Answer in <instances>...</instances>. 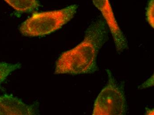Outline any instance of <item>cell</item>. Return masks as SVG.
Here are the masks:
<instances>
[{
	"instance_id": "6da1fadb",
	"label": "cell",
	"mask_w": 154,
	"mask_h": 115,
	"mask_svg": "<svg viewBox=\"0 0 154 115\" xmlns=\"http://www.w3.org/2000/svg\"><path fill=\"white\" fill-rule=\"evenodd\" d=\"M109 32L103 19L93 22L86 29L83 41L74 48L63 52L57 59L54 74L76 75L97 71V55L109 40Z\"/></svg>"
},
{
	"instance_id": "277c9868",
	"label": "cell",
	"mask_w": 154,
	"mask_h": 115,
	"mask_svg": "<svg viewBox=\"0 0 154 115\" xmlns=\"http://www.w3.org/2000/svg\"><path fill=\"white\" fill-rule=\"evenodd\" d=\"M92 1L94 5L102 14L103 19L110 31L117 52L122 53L125 50L128 49L127 40L118 25L109 1L92 0Z\"/></svg>"
},
{
	"instance_id": "8992f818",
	"label": "cell",
	"mask_w": 154,
	"mask_h": 115,
	"mask_svg": "<svg viewBox=\"0 0 154 115\" xmlns=\"http://www.w3.org/2000/svg\"><path fill=\"white\" fill-rule=\"evenodd\" d=\"M16 12V14L34 12L40 7L38 0H4Z\"/></svg>"
},
{
	"instance_id": "5b68a950",
	"label": "cell",
	"mask_w": 154,
	"mask_h": 115,
	"mask_svg": "<svg viewBox=\"0 0 154 115\" xmlns=\"http://www.w3.org/2000/svg\"><path fill=\"white\" fill-rule=\"evenodd\" d=\"M39 103H25L12 94L0 95V115H34L39 114Z\"/></svg>"
},
{
	"instance_id": "9c48e42d",
	"label": "cell",
	"mask_w": 154,
	"mask_h": 115,
	"mask_svg": "<svg viewBox=\"0 0 154 115\" xmlns=\"http://www.w3.org/2000/svg\"><path fill=\"white\" fill-rule=\"evenodd\" d=\"M154 86V75L153 74L148 80H146V82H144L143 84H142L139 88L140 89H143L147 88L150 87Z\"/></svg>"
},
{
	"instance_id": "ba28073f",
	"label": "cell",
	"mask_w": 154,
	"mask_h": 115,
	"mask_svg": "<svg viewBox=\"0 0 154 115\" xmlns=\"http://www.w3.org/2000/svg\"><path fill=\"white\" fill-rule=\"evenodd\" d=\"M154 0H149L146 11V20L150 26L154 28Z\"/></svg>"
},
{
	"instance_id": "7a4b0ae2",
	"label": "cell",
	"mask_w": 154,
	"mask_h": 115,
	"mask_svg": "<svg viewBox=\"0 0 154 115\" xmlns=\"http://www.w3.org/2000/svg\"><path fill=\"white\" fill-rule=\"evenodd\" d=\"M78 5L48 12H35L19 28L20 33L29 37L43 36L53 33L69 22L75 14Z\"/></svg>"
},
{
	"instance_id": "52a82bcc",
	"label": "cell",
	"mask_w": 154,
	"mask_h": 115,
	"mask_svg": "<svg viewBox=\"0 0 154 115\" xmlns=\"http://www.w3.org/2000/svg\"><path fill=\"white\" fill-rule=\"evenodd\" d=\"M21 67V64L20 63H8L0 61V90L5 92V89L2 86L3 83L5 82L9 75Z\"/></svg>"
},
{
	"instance_id": "30bf717a",
	"label": "cell",
	"mask_w": 154,
	"mask_h": 115,
	"mask_svg": "<svg viewBox=\"0 0 154 115\" xmlns=\"http://www.w3.org/2000/svg\"><path fill=\"white\" fill-rule=\"evenodd\" d=\"M146 115H154V108L150 109V108H146Z\"/></svg>"
},
{
	"instance_id": "3957f363",
	"label": "cell",
	"mask_w": 154,
	"mask_h": 115,
	"mask_svg": "<svg viewBox=\"0 0 154 115\" xmlns=\"http://www.w3.org/2000/svg\"><path fill=\"white\" fill-rule=\"evenodd\" d=\"M106 71L108 83L95 101L92 115H126L128 105L125 82H117L110 70L106 69Z\"/></svg>"
}]
</instances>
